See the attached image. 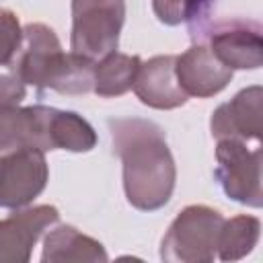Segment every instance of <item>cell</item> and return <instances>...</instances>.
Instances as JSON below:
<instances>
[{
	"mask_svg": "<svg viewBox=\"0 0 263 263\" xmlns=\"http://www.w3.org/2000/svg\"><path fill=\"white\" fill-rule=\"evenodd\" d=\"M27 97V84L14 74H0V107H14Z\"/></svg>",
	"mask_w": 263,
	"mask_h": 263,
	"instance_id": "d6986e66",
	"label": "cell"
},
{
	"mask_svg": "<svg viewBox=\"0 0 263 263\" xmlns=\"http://www.w3.org/2000/svg\"><path fill=\"white\" fill-rule=\"evenodd\" d=\"M142 60L138 55L111 51L95 64L92 90L99 97H121L125 95L136 80Z\"/></svg>",
	"mask_w": 263,
	"mask_h": 263,
	"instance_id": "9a60e30c",
	"label": "cell"
},
{
	"mask_svg": "<svg viewBox=\"0 0 263 263\" xmlns=\"http://www.w3.org/2000/svg\"><path fill=\"white\" fill-rule=\"evenodd\" d=\"M175 72L183 92L197 99L218 95L232 80V70L224 66L205 43H195L177 55Z\"/></svg>",
	"mask_w": 263,
	"mask_h": 263,
	"instance_id": "9c48e42d",
	"label": "cell"
},
{
	"mask_svg": "<svg viewBox=\"0 0 263 263\" xmlns=\"http://www.w3.org/2000/svg\"><path fill=\"white\" fill-rule=\"evenodd\" d=\"M115 154L121 158L123 191L136 210L154 212L168 203L177 166L164 132L150 119L123 117L109 121Z\"/></svg>",
	"mask_w": 263,
	"mask_h": 263,
	"instance_id": "6da1fadb",
	"label": "cell"
},
{
	"mask_svg": "<svg viewBox=\"0 0 263 263\" xmlns=\"http://www.w3.org/2000/svg\"><path fill=\"white\" fill-rule=\"evenodd\" d=\"M23 29L12 10L0 8V66H8L21 45Z\"/></svg>",
	"mask_w": 263,
	"mask_h": 263,
	"instance_id": "ac0fdd59",
	"label": "cell"
},
{
	"mask_svg": "<svg viewBox=\"0 0 263 263\" xmlns=\"http://www.w3.org/2000/svg\"><path fill=\"white\" fill-rule=\"evenodd\" d=\"M261 99L263 90L259 84L242 88L228 103H222L210 119L212 136L216 140H259L261 138Z\"/></svg>",
	"mask_w": 263,
	"mask_h": 263,
	"instance_id": "30bf717a",
	"label": "cell"
},
{
	"mask_svg": "<svg viewBox=\"0 0 263 263\" xmlns=\"http://www.w3.org/2000/svg\"><path fill=\"white\" fill-rule=\"evenodd\" d=\"M261 234V222L255 216H234L224 220L220 238H218V253L222 261H238L247 257Z\"/></svg>",
	"mask_w": 263,
	"mask_h": 263,
	"instance_id": "2e32d148",
	"label": "cell"
},
{
	"mask_svg": "<svg viewBox=\"0 0 263 263\" xmlns=\"http://www.w3.org/2000/svg\"><path fill=\"white\" fill-rule=\"evenodd\" d=\"M95 64L74 51H62V43L51 27L29 23L8 68L21 82L35 86L39 92L86 95L92 90Z\"/></svg>",
	"mask_w": 263,
	"mask_h": 263,
	"instance_id": "7a4b0ae2",
	"label": "cell"
},
{
	"mask_svg": "<svg viewBox=\"0 0 263 263\" xmlns=\"http://www.w3.org/2000/svg\"><path fill=\"white\" fill-rule=\"evenodd\" d=\"M224 216L208 205H187L171 222L160 242V259L168 263H210L218 253Z\"/></svg>",
	"mask_w": 263,
	"mask_h": 263,
	"instance_id": "3957f363",
	"label": "cell"
},
{
	"mask_svg": "<svg viewBox=\"0 0 263 263\" xmlns=\"http://www.w3.org/2000/svg\"><path fill=\"white\" fill-rule=\"evenodd\" d=\"M49 168L39 148H18L0 156V208H27L47 185Z\"/></svg>",
	"mask_w": 263,
	"mask_h": 263,
	"instance_id": "8992f818",
	"label": "cell"
},
{
	"mask_svg": "<svg viewBox=\"0 0 263 263\" xmlns=\"http://www.w3.org/2000/svg\"><path fill=\"white\" fill-rule=\"evenodd\" d=\"M212 0H152V10L156 18L168 27L181 23L191 25V31L205 23Z\"/></svg>",
	"mask_w": 263,
	"mask_h": 263,
	"instance_id": "e0dca14e",
	"label": "cell"
},
{
	"mask_svg": "<svg viewBox=\"0 0 263 263\" xmlns=\"http://www.w3.org/2000/svg\"><path fill=\"white\" fill-rule=\"evenodd\" d=\"M49 144L51 150L88 152L97 146V134L92 125L74 111L49 107Z\"/></svg>",
	"mask_w": 263,
	"mask_h": 263,
	"instance_id": "5bb4252c",
	"label": "cell"
},
{
	"mask_svg": "<svg viewBox=\"0 0 263 263\" xmlns=\"http://www.w3.org/2000/svg\"><path fill=\"white\" fill-rule=\"evenodd\" d=\"M60 220L53 205L18 208L0 220V263H27L41 234Z\"/></svg>",
	"mask_w": 263,
	"mask_h": 263,
	"instance_id": "ba28073f",
	"label": "cell"
},
{
	"mask_svg": "<svg viewBox=\"0 0 263 263\" xmlns=\"http://www.w3.org/2000/svg\"><path fill=\"white\" fill-rule=\"evenodd\" d=\"M175 64L177 55H154L140 64L132 88L144 105L152 109H177L187 103L189 97L177 80Z\"/></svg>",
	"mask_w": 263,
	"mask_h": 263,
	"instance_id": "7c38bea8",
	"label": "cell"
},
{
	"mask_svg": "<svg viewBox=\"0 0 263 263\" xmlns=\"http://www.w3.org/2000/svg\"><path fill=\"white\" fill-rule=\"evenodd\" d=\"M109 255L92 236L82 234L70 224L53 228L43 240V263H103Z\"/></svg>",
	"mask_w": 263,
	"mask_h": 263,
	"instance_id": "4fadbf2b",
	"label": "cell"
},
{
	"mask_svg": "<svg viewBox=\"0 0 263 263\" xmlns=\"http://www.w3.org/2000/svg\"><path fill=\"white\" fill-rule=\"evenodd\" d=\"M214 177L222 191L249 208H261V148H247L242 140L222 138L216 144Z\"/></svg>",
	"mask_w": 263,
	"mask_h": 263,
	"instance_id": "5b68a950",
	"label": "cell"
},
{
	"mask_svg": "<svg viewBox=\"0 0 263 263\" xmlns=\"http://www.w3.org/2000/svg\"><path fill=\"white\" fill-rule=\"evenodd\" d=\"M191 33L205 39L212 53L230 70H257L263 64V39L257 23L224 21L214 27L203 23Z\"/></svg>",
	"mask_w": 263,
	"mask_h": 263,
	"instance_id": "52a82bcc",
	"label": "cell"
},
{
	"mask_svg": "<svg viewBox=\"0 0 263 263\" xmlns=\"http://www.w3.org/2000/svg\"><path fill=\"white\" fill-rule=\"evenodd\" d=\"M49 107H0V154L18 148L51 150L49 144Z\"/></svg>",
	"mask_w": 263,
	"mask_h": 263,
	"instance_id": "8fae6325",
	"label": "cell"
},
{
	"mask_svg": "<svg viewBox=\"0 0 263 263\" xmlns=\"http://www.w3.org/2000/svg\"><path fill=\"white\" fill-rule=\"evenodd\" d=\"M125 21V0H72L70 49L99 62L119 45Z\"/></svg>",
	"mask_w": 263,
	"mask_h": 263,
	"instance_id": "277c9868",
	"label": "cell"
}]
</instances>
